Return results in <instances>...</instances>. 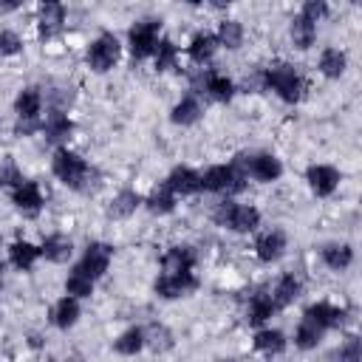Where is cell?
<instances>
[{
    "instance_id": "obj_1",
    "label": "cell",
    "mask_w": 362,
    "mask_h": 362,
    "mask_svg": "<svg viewBox=\"0 0 362 362\" xmlns=\"http://www.w3.org/2000/svg\"><path fill=\"white\" fill-rule=\"evenodd\" d=\"M51 173L68 187V189H76V192H88L96 187V170L76 153L59 147L51 158Z\"/></svg>"
},
{
    "instance_id": "obj_2",
    "label": "cell",
    "mask_w": 362,
    "mask_h": 362,
    "mask_svg": "<svg viewBox=\"0 0 362 362\" xmlns=\"http://www.w3.org/2000/svg\"><path fill=\"white\" fill-rule=\"evenodd\" d=\"M260 85L266 90H274L286 105H297L305 93V82L300 76V71L288 62H274L269 68H263L260 74Z\"/></svg>"
},
{
    "instance_id": "obj_3",
    "label": "cell",
    "mask_w": 362,
    "mask_h": 362,
    "mask_svg": "<svg viewBox=\"0 0 362 362\" xmlns=\"http://www.w3.org/2000/svg\"><path fill=\"white\" fill-rule=\"evenodd\" d=\"M212 218L218 226H226L232 232H255L260 226V209L252 204H238L229 195L215 204Z\"/></svg>"
},
{
    "instance_id": "obj_4",
    "label": "cell",
    "mask_w": 362,
    "mask_h": 362,
    "mask_svg": "<svg viewBox=\"0 0 362 362\" xmlns=\"http://www.w3.org/2000/svg\"><path fill=\"white\" fill-rule=\"evenodd\" d=\"M14 113H17V124H14V133L17 136H31L40 130L42 119V93L40 88H23L14 99Z\"/></svg>"
},
{
    "instance_id": "obj_5",
    "label": "cell",
    "mask_w": 362,
    "mask_h": 362,
    "mask_svg": "<svg viewBox=\"0 0 362 362\" xmlns=\"http://www.w3.org/2000/svg\"><path fill=\"white\" fill-rule=\"evenodd\" d=\"M246 175L235 164H215L206 173H201V189L218 192V195H238L246 189Z\"/></svg>"
},
{
    "instance_id": "obj_6",
    "label": "cell",
    "mask_w": 362,
    "mask_h": 362,
    "mask_svg": "<svg viewBox=\"0 0 362 362\" xmlns=\"http://www.w3.org/2000/svg\"><path fill=\"white\" fill-rule=\"evenodd\" d=\"M232 164H235L246 178L252 175V178L260 181V184H272V181H277V178L283 175V164H280V158L272 156V153H255V156L238 153Z\"/></svg>"
},
{
    "instance_id": "obj_7",
    "label": "cell",
    "mask_w": 362,
    "mask_h": 362,
    "mask_svg": "<svg viewBox=\"0 0 362 362\" xmlns=\"http://www.w3.org/2000/svg\"><path fill=\"white\" fill-rule=\"evenodd\" d=\"M158 34H161V20H156V17L139 20V23L127 31V48H130V57H133V59H147V57H153L158 40H161Z\"/></svg>"
},
{
    "instance_id": "obj_8",
    "label": "cell",
    "mask_w": 362,
    "mask_h": 362,
    "mask_svg": "<svg viewBox=\"0 0 362 362\" xmlns=\"http://www.w3.org/2000/svg\"><path fill=\"white\" fill-rule=\"evenodd\" d=\"M119 57H122V45H119L116 34H110V31L99 34V37L88 45V51H85L88 68H90V71H96V74L110 71V68L119 62Z\"/></svg>"
},
{
    "instance_id": "obj_9",
    "label": "cell",
    "mask_w": 362,
    "mask_h": 362,
    "mask_svg": "<svg viewBox=\"0 0 362 362\" xmlns=\"http://www.w3.org/2000/svg\"><path fill=\"white\" fill-rule=\"evenodd\" d=\"M198 286L201 283L192 272H161V277L153 283V291L161 300H178V297H189Z\"/></svg>"
},
{
    "instance_id": "obj_10",
    "label": "cell",
    "mask_w": 362,
    "mask_h": 362,
    "mask_svg": "<svg viewBox=\"0 0 362 362\" xmlns=\"http://www.w3.org/2000/svg\"><path fill=\"white\" fill-rule=\"evenodd\" d=\"M110 257H113V249H110L107 243H102V240H93V243L85 246V252H82V257H79V263H76L74 269H79L82 274L99 280V277L107 272Z\"/></svg>"
},
{
    "instance_id": "obj_11",
    "label": "cell",
    "mask_w": 362,
    "mask_h": 362,
    "mask_svg": "<svg viewBox=\"0 0 362 362\" xmlns=\"http://www.w3.org/2000/svg\"><path fill=\"white\" fill-rule=\"evenodd\" d=\"M11 204H14L17 212H23L25 218L40 215V209H42V204H45L40 184H37V181H25V178H23L20 184H14V187H11Z\"/></svg>"
},
{
    "instance_id": "obj_12",
    "label": "cell",
    "mask_w": 362,
    "mask_h": 362,
    "mask_svg": "<svg viewBox=\"0 0 362 362\" xmlns=\"http://www.w3.org/2000/svg\"><path fill=\"white\" fill-rule=\"evenodd\" d=\"M286 232L283 229H266L255 238V255L260 263H277L286 255Z\"/></svg>"
},
{
    "instance_id": "obj_13",
    "label": "cell",
    "mask_w": 362,
    "mask_h": 362,
    "mask_svg": "<svg viewBox=\"0 0 362 362\" xmlns=\"http://www.w3.org/2000/svg\"><path fill=\"white\" fill-rule=\"evenodd\" d=\"M198 90L206 93V96L215 99V102H232V96H235V82H232L226 74H218V71L206 68V71L198 76Z\"/></svg>"
},
{
    "instance_id": "obj_14",
    "label": "cell",
    "mask_w": 362,
    "mask_h": 362,
    "mask_svg": "<svg viewBox=\"0 0 362 362\" xmlns=\"http://www.w3.org/2000/svg\"><path fill=\"white\" fill-rule=\"evenodd\" d=\"M305 181H308V187H311L314 195L328 198L339 187V170L331 167V164H311L305 170Z\"/></svg>"
},
{
    "instance_id": "obj_15",
    "label": "cell",
    "mask_w": 362,
    "mask_h": 362,
    "mask_svg": "<svg viewBox=\"0 0 362 362\" xmlns=\"http://www.w3.org/2000/svg\"><path fill=\"white\" fill-rule=\"evenodd\" d=\"M40 130H42L45 141H51V144H62V141L71 139V133H74V122H71V116H68L62 107H51V113L42 119Z\"/></svg>"
},
{
    "instance_id": "obj_16",
    "label": "cell",
    "mask_w": 362,
    "mask_h": 362,
    "mask_svg": "<svg viewBox=\"0 0 362 362\" xmlns=\"http://www.w3.org/2000/svg\"><path fill=\"white\" fill-rule=\"evenodd\" d=\"M65 23V3L62 0H40L37 3V25L42 37H54Z\"/></svg>"
},
{
    "instance_id": "obj_17",
    "label": "cell",
    "mask_w": 362,
    "mask_h": 362,
    "mask_svg": "<svg viewBox=\"0 0 362 362\" xmlns=\"http://www.w3.org/2000/svg\"><path fill=\"white\" fill-rule=\"evenodd\" d=\"M164 184L175 192V195H195V192H201V173H195L192 167H184V164H178V167H173L170 170V175L164 178Z\"/></svg>"
},
{
    "instance_id": "obj_18",
    "label": "cell",
    "mask_w": 362,
    "mask_h": 362,
    "mask_svg": "<svg viewBox=\"0 0 362 362\" xmlns=\"http://www.w3.org/2000/svg\"><path fill=\"white\" fill-rule=\"evenodd\" d=\"M79 314H82V308H79V300L76 297H71V294H65V297H59L54 305H51V325L54 328H59V331H68V328H74L76 322H79Z\"/></svg>"
},
{
    "instance_id": "obj_19",
    "label": "cell",
    "mask_w": 362,
    "mask_h": 362,
    "mask_svg": "<svg viewBox=\"0 0 362 362\" xmlns=\"http://www.w3.org/2000/svg\"><path fill=\"white\" fill-rule=\"evenodd\" d=\"M345 314H348V311L339 308V305H331V303H314V305L305 308L303 317H308V320H314L320 328L331 331V328H339V325L345 322Z\"/></svg>"
},
{
    "instance_id": "obj_20",
    "label": "cell",
    "mask_w": 362,
    "mask_h": 362,
    "mask_svg": "<svg viewBox=\"0 0 362 362\" xmlns=\"http://www.w3.org/2000/svg\"><path fill=\"white\" fill-rule=\"evenodd\" d=\"M201 116H204V107H201V102H198L195 93H187V96L178 99V102L173 105V110H170V122L178 124V127H189V124H195Z\"/></svg>"
},
{
    "instance_id": "obj_21",
    "label": "cell",
    "mask_w": 362,
    "mask_h": 362,
    "mask_svg": "<svg viewBox=\"0 0 362 362\" xmlns=\"http://www.w3.org/2000/svg\"><path fill=\"white\" fill-rule=\"evenodd\" d=\"M198 263V255L192 246H170L161 255V269L164 272H192Z\"/></svg>"
},
{
    "instance_id": "obj_22",
    "label": "cell",
    "mask_w": 362,
    "mask_h": 362,
    "mask_svg": "<svg viewBox=\"0 0 362 362\" xmlns=\"http://www.w3.org/2000/svg\"><path fill=\"white\" fill-rule=\"evenodd\" d=\"M40 255H42L45 260H51V263H68V260L74 257V243H71V238L54 232V235H48V238L42 240Z\"/></svg>"
},
{
    "instance_id": "obj_23",
    "label": "cell",
    "mask_w": 362,
    "mask_h": 362,
    "mask_svg": "<svg viewBox=\"0 0 362 362\" xmlns=\"http://www.w3.org/2000/svg\"><path fill=\"white\" fill-rule=\"evenodd\" d=\"M215 51H218V37L209 34V31L195 34V37L189 40V45H187V54H189V59H192L195 65L209 62V59L215 57Z\"/></svg>"
},
{
    "instance_id": "obj_24",
    "label": "cell",
    "mask_w": 362,
    "mask_h": 362,
    "mask_svg": "<svg viewBox=\"0 0 362 362\" xmlns=\"http://www.w3.org/2000/svg\"><path fill=\"white\" fill-rule=\"evenodd\" d=\"M40 257H42V255H40V246H34V243H28V240H14V243L8 246V263H11L14 269H20V272L34 269V263H37Z\"/></svg>"
},
{
    "instance_id": "obj_25",
    "label": "cell",
    "mask_w": 362,
    "mask_h": 362,
    "mask_svg": "<svg viewBox=\"0 0 362 362\" xmlns=\"http://www.w3.org/2000/svg\"><path fill=\"white\" fill-rule=\"evenodd\" d=\"M320 257L331 272H345L354 263V249L348 243H325L320 249Z\"/></svg>"
},
{
    "instance_id": "obj_26",
    "label": "cell",
    "mask_w": 362,
    "mask_h": 362,
    "mask_svg": "<svg viewBox=\"0 0 362 362\" xmlns=\"http://www.w3.org/2000/svg\"><path fill=\"white\" fill-rule=\"evenodd\" d=\"M274 311H277V305H274V300H272V294H255L252 300H249V305H246V322L249 325H263V322H269L272 317H274Z\"/></svg>"
},
{
    "instance_id": "obj_27",
    "label": "cell",
    "mask_w": 362,
    "mask_h": 362,
    "mask_svg": "<svg viewBox=\"0 0 362 362\" xmlns=\"http://www.w3.org/2000/svg\"><path fill=\"white\" fill-rule=\"evenodd\" d=\"M317 68H320V74H322L325 79H339V76L345 74V68H348V57H345V51H339V48H322Z\"/></svg>"
},
{
    "instance_id": "obj_28",
    "label": "cell",
    "mask_w": 362,
    "mask_h": 362,
    "mask_svg": "<svg viewBox=\"0 0 362 362\" xmlns=\"http://www.w3.org/2000/svg\"><path fill=\"white\" fill-rule=\"evenodd\" d=\"M175 201H178V195H175L167 184H158V187H156V189H153L141 204H144L153 215H170V212L175 209Z\"/></svg>"
},
{
    "instance_id": "obj_29",
    "label": "cell",
    "mask_w": 362,
    "mask_h": 362,
    "mask_svg": "<svg viewBox=\"0 0 362 362\" xmlns=\"http://www.w3.org/2000/svg\"><path fill=\"white\" fill-rule=\"evenodd\" d=\"M303 294V286H300V280L294 277V274H283L277 283H274V291H272V300H274V305L277 308H288L297 297Z\"/></svg>"
},
{
    "instance_id": "obj_30",
    "label": "cell",
    "mask_w": 362,
    "mask_h": 362,
    "mask_svg": "<svg viewBox=\"0 0 362 362\" xmlns=\"http://www.w3.org/2000/svg\"><path fill=\"white\" fill-rule=\"evenodd\" d=\"M255 351H260L266 356H280L286 351V334L277 328H260L255 334Z\"/></svg>"
},
{
    "instance_id": "obj_31",
    "label": "cell",
    "mask_w": 362,
    "mask_h": 362,
    "mask_svg": "<svg viewBox=\"0 0 362 362\" xmlns=\"http://www.w3.org/2000/svg\"><path fill=\"white\" fill-rule=\"evenodd\" d=\"M288 34H291V42H294L300 51H305V48H311V45H314V40H317V23H311L308 17L297 14V17L291 20Z\"/></svg>"
},
{
    "instance_id": "obj_32",
    "label": "cell",
    "mask_w": 362,
    "mask_h": 362,
    "mask_svg": "<svg viewBox=\"0 0 362 362\" xmlns=\"http://www.w3.org/2000/svg\"><path fill=\"white\" fill-rule=\"evenodd\" d=\"M139 206H141V195L136 189H122V192L113 195V201L107 206V215L110 218H130Z\"/></svg>"
},
{
    "instance_id": "obj_33",
    "label": "cell",
    "mask_w": 362,
    "mask_h": 362,
    "mask_svg": "<svg viewBox=\"0 0 362 362\" xmlns=\"http://www.w3.org/2000/svg\"><path fill=\"white\" fill-rule=\"evenodd\" d=\"M322 334H325V328H320L314 320L303 317L300 325H297V331H294V345L300 351H311V348H317L322 342Z\"/></svg>"
},
{
    "instance_id": "obj_34",
    "label": "cell",
    "mask_w": 362,
    "mask_h": 362,
    "mask_svg": "<svg viewBox=\"0 0 362 362\" xmlns=\"http://www.w3.org/2000/svg\"><path fill=\"white\" fill-rule=\"evenodd\" d=\"M141 348H144V328H139V325L122 331L119 339L113 342V351L122 354V356H136Z\"/></svg>"
},
{
    "instance_id": "obj_35",
    "label": "cell",
    "mask_w": 362,
    "mask_h": 362,
    "mask_svg": "<svg viewBox=\"0 0 362 362\" xmlns=\"http://www.w3.org/2000/svg\"><path fill=\"white\" fill-rule=\"evenodd\" d=\"M215 37H218V45H223V48L235 51V48H240V45H243V25H240L238 20H223V23L218 25Z\"/></svg>"
},
{
    "instance_id": "obj_36",
    "label": "cell",
    "mask_w": 362,
    "mask_h": 362,
    "mask_svg": "<svg viewBox=\"0 0 362 362\" xmlns=\"http://www.w3.org/2000/svg\"><path fill=\"white\" fill-rule=\"evenodd\" d=\"M93 286H96L93 277H88V274H82L79 269H74V272L68 274V280H65V294L82 300V297H90V294H93Z\"/></svg>"
},
{
    "instance_id": "obj_37",
    "label": "cell",
    "mask_w": 362,
    "mask_h": 362,
    "mask_svg": "<svg viewBox=\"0 0 362 362\" xmlns=\"http://www.w3.org/2000/svg\"><path fill=\"white\" fill-rule=\"evenodd\" d=\"M175 342H173V334L164 328V325H150V328H144V348H150V351H156V354H164V351H170Z\"/></svg>"
},
{
    "instance_id": "obj_38",
    "label": "cell",
    "mask_w": 362,
    "mask_h": 362,
    "mask_svg": "<svg viewBox=\"0 0 362 362\" xmlns=\"http://www.w3.org/2000/svg\"><path fill=\"white\" fill-rule=\"evenodd\" d=\"M153 59H156V71L175 68V62H178V45L173 40H158V45L153 51Z\"/></svg>"
},
{
    "instance_id": "obj_39",
    "label": "cell",
    "mask_w": 362,
    "mask_h": 362,
    "mask_svg": "<svg viewBox=\"0 0 362 362\" xmlns=\"http://www.w3.org/2000/svg\"><path fill=\"white\" fill-rule=\"evenodd\" d=\"M23 51V40L17 31H0V57H17Z\"/></svg>"
},
{
    "instance_id": "obj_40",
    "label": "cell",
    "mask_w": 362,
    "mask_h": 362,
    "mask_svg": "<svg viewBox=\"0 0 362 362\" xmlns=\"http://www.w3.org/2000/svg\"><path fill=\"white\" fill-rule=\"evenodd\" d=\"M300 14L308 17L311 23H320L328 14V0H305L303 8H300Z\"/></svg>"
},
{
    "instance_id": "obj_41",
    "label": "cell",
    "mask_w": 362,
    "mask_h": 362,
    "mask_svg": "<svg viewBox=\"0 0 362 362\" xmlns=\"http://www.w3.org/2000/svg\"><path fill=\"white\" fill-rule=\"evenodd\" d=\"M20 181H23V175L17 173L14 161L6 158V161L0 164V187H14V184H20Z\"/></svg>"
},
{
    "instance_id": "obj_42",
    "label": "cell",
    "mask_w": 362,
    "mask_h": 362,
    "mask_svg": "<svg viewBox=\"0 0 362 362\" xmlns=\"http://www.w3.org/2000/svg\"><path fill=\"white\" fill-rule=\"evenodd\" d=\"M359 354H362V348H359V339L356 337H348L345 345L334 351V356H339V359H359Z\"/></svg>"
},
{
    "instance_id": "obj_43",
    "label": "cell",
    "mask_w": 362,
    "mask_h": 362,
    "mask_svg": "<svg viewBox=\"0 0 362 362\" xmlns=\"http://www.w3.org/2000/svg\"><path fill=\"white\" fill-rule=\"evenodd\" d=\"M20 6H23V0H0V11H14Z\"/></svg>"
},
{
    "instance_id": "obj_44",
    "label": "cell",
    "mask_w": 362,
    "mask_h": 362,
    "mask_svg": "<svg viewBox=\"0 0 362 362\" xmlns=\"http://www.w3.org/2000/svg\"><path fill=\"white\" fill-rule=\"evenodd\" d=\"M232 3H235V0H212V6H215V8H229Z\"/></svg>"
},
{
    "instance_id": "obj_45",
    "label": "cell",
    "mask_w": 362,
    "mask_h": 362,
    "mask_svg": "<svg viewBox=\"0 0 362 362\" xmlns=\"http://www.w3.org/2000/svg\"><path fill=\"white\" fill-rule=\"evenodd\" d=\"M184 3H189V6H201L204 0H184Z\"/></svg>"
},
{
    "instance_id": "obj_46",
    "label": "cell",
    "mask_w": 362,
    "mask_h": 362,
    "mask_svg": "<svg viewBox=\"0 0 362 362\" xmlns=\"http://www.w3.org/2000/svg\"><path fill=\"white\" fill-rule=\"evenodd\" d=\"M0 272H3V257H0Z\"/></svg>"
},
{
    "instance_id": "obj_47",
    "label": "cell",
    "mask_w": 362,
    "mask_h": 362,
    "mask_svg": "<svg viewBox=\"0 0 362 362\" xmlns=\"http://www.w3.org/2000/svg\"><path fill=\"white\" fill-rule=\"evenodd\" d=\"M351 3H359V0H351Z\"/></svg>"
}]
</instances>
